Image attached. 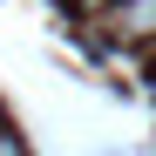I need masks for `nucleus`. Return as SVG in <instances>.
<instances>
[{"label": "nucleus", "instance_id": "obj_1", "mask_svg": "<svg viewBox=\"0 0 156 156\" xmlns=\"http://www.w3.org/2000/svg\"><path fill=\"white\" fill-rule=\"evenodd\" d=\"M115 34L122 41H156V0H115Z\"/></svg>", "mask_w": 156, "mask_h": 156}, {"label": "nucleus", "instance_id": "obj_2", "mask_svg": "<svg viewBox=\"0 0 156 156\" xmlns=\"http://www.w3.org/2000/svg\"><path fill=\"white\" fill-rule=\"evenodd\" d=\"M75 7H88V14H102V7H115V0H75Z\"/></svg>", "mask_w": 156, "mask_h": 156}, {"label": "nucleus", "instance_id": "obj_3", "mask_svg": "<svg viewBox=\"0 0 156 156\" xmlns=\"http://www.w3.org/2000/svg\"><path fill=\"white\" fill-rule=\"evenodd\" d=\"M0 156H27V149H20V143H14V136H7V143H0Z\"/></svg>", "mask_w": 156, "mask_h": 156}, {"label": "nucleus", "instance_id": "obj_4", "mask_svg": "<svg viewBox=\"0 0 156 156\" xmlns=\"http://www.w3.org/2000/svg\"><path fill=\"white\" fill-rule=\"evenodd\" d=\"M0 143H7V129H0Z\"/></svg>", "mask_w": 156, "mask_h": 156}]
</instances>
